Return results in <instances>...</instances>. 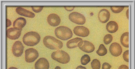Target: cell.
<instances>
[{
  "instance_id": "obj_1",
  "label": "cell",
  "mask_w": 135,
  "mask_h": 69,
  "mask_svg": "<svg viewBox=\"0 0 135 69\" xmlns=\"http://www.w3.org/2000/svg\"><path fill=\"white\" fill-rule=\"evenodd\" d=\"M40 37L37 33L34 31L28 32L24 35L23 41L26 45L29 46H35L40 42Z\"/></svg>"
},
{
  "instance_id": "obj_2",
  "label": "cell",
  "mask_w": 135,
  "mask_h": 69,
  "mask_svg": "<svg viewBox=\"0 0 135 69\" xmlns=\"http://www.w3.org/2000/svg\"><path fill=\"white\" fill-rule=\"evenodd\" d=\"M43 42L46 47L51 49H61L63 46L62 42L50 35L45 36L43 38Z\"/></svg>"
},
{
  "instance_id": "obj_3",
  "label": "cell",
  "mask_w": 135,
  "mask_h": 69,
  "mask_svg": "<svg viewBox=\"0 0 135 69\" xmlns=\"http://www.w3.org/2000/svg\"><path fill=\"white\" fill-rule=\"evenodd\" d=\"M54 32L55 36L58 38L63 40H67L71 38L73 36L71 30L64 26L57 27L55 29Z\"/></svg>"
},
{
  "instance_id": "obj_4",
  "label": "cell",
  "mask_w": 135,
  "mask_h": 69,
  "mask_svg": "<svg viewBox=\"0 0 135 69\" xmlns=\"http://www.w3.org/2000/svg\"><path fill=\"white\" fill-rule=\"evenodd\" d=\"M52 58L54 60L62 64L68 63L70 57L68 54L63 50H57L53 52L51 55Z\"/></svg>"
},
{
  "instance_id": "obj_5",
  "label": "cell",
  "mask_w": 135,
  "mask_h": 69,
  "mask_svg": "<svg viewBox=\"0 0 135 69\" xmlns=\"http://www.w3.org/2000/svg\"><path fill=\"white\" fill-rule=\"evenodd\" d=\"M68 17L71 21L78 24L83 25L85 23L86 19L84 16L77 12H71L69 15Z\"/></svg>"
},
{
  "instance_id": "obj_6",
  "label": "cell",
  "mask_w": 135,
  "mask_h": 69,
  "mask_svg": "<svg viewBox=\"0 0 135 69\" xmlns=\"http://www.w3.org/2000/svg\"><path fill=\"white\" fill-rule=\"evenodd\" d=\"M25 60L28 63L34 62L39 56L38 51L33 48L27 49L25 50Z\"/></svg>"
},
{
  "instance_id": "obj_7",
  "label": "cell",
  "mask_w": 135,
  "mask_h": 69,
  "mask_svg": "<svg viewBox=\"0 0 135 69\" xmlns=\"http://www.w3.org/2000/svg\"><path fill=\"white\" fill-rule=\"evenodd\" d=\"M78 46L82 51L87 53L93 52L95 48L92 43L86 40L81 41L78 43Z\"/></svg>"
},
{
  "instance_id": "obj_8",
  "label": "cell",
  "mask_w": 135,
  "mask_h": 69,
  "mask_svg": "<svg viewBox=\"0 0 135 69\" xmlns=\"http://www.w3.org/2000/svg\"><path fill=\"white\" fill-rule=\"evenodd\" d=\"M22 30V29L15 27L9 28L7 30V36L11 40L16 39L20 36Z\"/></svg>"
},
{
  "instance_id": "obj_9",
  "label": "cell",
  "mask_w": 135,
  "mask_h": 69,
  "mask_svg": "<svg viewBox=\"0 0 135 69\" xmlns=\"http://www.w3.org/2000/svg\"><path fill=\"white\" fill-rule=\"evenodd\" d=\"M24 47L22 42L20 41H17L14 44L12 48V52L15 57H19L22 55Z\"/></svg>"
},
{
  "instance_id": "obj_10",
  "label": "cell",
  "mask_w": 135,
  "mask_h": 69,
  "mask_svg": "<svg viewBox=\"0 0 135 69\" xmlns=\"http://www.w3.org/2000/svg\"><path fill=\"white\" fill-rule=\"evenodd\" d=\"M73 32L76 35L82 37H86L89 34L90 32L86 27L83 26H77L73 29Z\"/></svg>"
},
{
  "instance_id": "obj_11",
  "label": "cell",
  "mask_w": 135,
  "mask_h": 69,
  "mask_svg": "<svg viewBox=\"0 0 135 69\" xmlns=\"http://www.w3.org/2000/svg\"><path fill=\"white\" fill-rule=\"evenodd\" d=\"M109 50L111 54L114 57H118L120 55L122 51V47L118 43L114 42L110 45Z\"/></svg>"
},
{
  "instance_id": "obj_12",
  "label": "cell",
  "mask_w": 135,
  "mask_h": 69,
  "mask_svg": "<svg viewBox=\"0 0 135 69\" xmlns=\"http://www.w3.org/2000/svg\"><path fill=\"white\" fill-rule=\"evenodd\" d=\"M47 21L50 25L55 27L60 24L61 22V19L57 14L52 13L48 16L47 18Z\"/></svg>"
},
{
  "instance_id": "obj_13",
  "label": "cell",
  "mask_w": 135,
  "mask_h": 69,
  "mask_svg": "<svg viewBox=\"0 0 135 69\" xmlns=\"http://www.w3.org/2000/svg\"><path fill=\"white\" fill-rule=\"evenodd\" d=\"M110 16V13L107 10L103 9L99 12L98 15L99 20L101 23H106L109 20Z\"/></svg>"
},
{
  "instance_id": "obj_14",
  "label": "cell",
  "mask_w": 135,
  "mask_h": 69,
  "mask_svg": "<svg viewBox=\"0 0 135 69\" xmlns=\"http://www.w3.org/2000/svg\"><path fill=\"white\" fill-rule=\"evenodd\" d=\"M35 67V69H48L49 68V63L45 58H40L36 62Z\"/></svg>"
},
{
  "instance_id": "obj_15",
  "label": "cell",
  "mask_w": 135,
  "mask_h": 69,
  "mask_svg": "<svg viewBox=\"0 0 135 69\" xmlns=\"http://www.w3.org/2000/svg\"><path fill=\"white\" fill-rule=\"evenodd\" d=\"M16 11L18 14L25 17L33 18L35 16V14L33 12L20 7H17L16 9Z\"/></svg>"
},
{
  "instance_id": "obj_16",
  "label": "cell",
  "mask_w": 135,
  "mask_h": 69,
  "mask_svg": "<svg viewBox=\"0 0 135 69\" xmlns=\"http://www.w3.org/2000/svg\"><path fill=\"white\" fill-rule=\"evenodd\" d=\"M118 26L115 22L111 21L108 22L106 25V29L107 31L110 33H114L118 30Z\"/></svg>"
},
{
  "instance_id": "obj_17",
  "label": "cell",
  "mask_w": 135,
  "mask_h": 69,
  "mask_svg": "<svg viewBox=\"0 0 135 69\" xmlns=\"http://www.w3.org/2000/svg\"><path fill=\"white\" fill-rule=\"evenodd\" d=\"M82 40V38L79 37H76L68 40L67 42L66 46L69 49L74 48L78 47V43Z\"/></svg>"
},
{
  "instance_id": "obj_18",
  "label": "cell",
  "mask_w": 135,
  "mask_h": 69,
  "mask_svg": "<svg viewBox=\"0 0 135 69\" xmlns=\"http://www.w3.org/2000/svg\"><path fill=\"white\" fill-rule=\"evenodd\" d=\"M26 24V19L23 17L17 18L14 22L13 26L14 27L22 29Z\"/></svg>"
},
{
  "instance_id": "obj_19",
  "label": "cell",
  "mask_w": 135,
  "mask_h": 69,
  "mask_svg": "<svg viewBox=\"0 0 135 69\" xmlns=\"http://www.w3.org/2000/svg\"><path fill=\"white\" fill-rule=\"evenodd\" d=\"M129 34L128 32L124 33L122 35L120 38L121 44L124 47L127 48L129 47Z\"/></svg>"
},
{
  "instance_id": "obj_20",
  "label": "cell",
  "mask_w": 135,
  "mask_h": 69,
  "mask_svg": "<svg viewBox=\"0 0 135 69\" xmlns=\"http://www.w3.org/2000/svg\"><path fill=\"white\" fill-rule=\"evenodd\" d=\"M107 52V50L103 44L100 45L98 49L96 51V53L99 56H103L106 55Z\"/></svg>"
},
{
  "instance_id": "obj_21",
  "label": "cell",
  "mask_w": 135,
  "mask_h": 69,
  "mask_svg": "<svg viewBox=\"0 0 135 69\" xmlns=\"http://www.w3.org/2000/svg\"><path fill=\"white\" fill-rule=\"evenodd\" d=\"M91 61L89 56L87 54H85L81 57V64L85 65L87 64Z\"/></svg>"
},
{
  "instance_id": "obj_22",
  "label": "cell",
  "mask_w": 135,
  "mask_h": 69,
  "mask_svg": "<svg viewBox=\"0 0 135 69\" xmlns=\"http://www.w3.org/2000/svg\"><path fill=\"white\" fill-rule=\"evenodd\" d=\"M91 67L93 69H99L100 68V63L97 59H93L91 63Z\"/></svg>"
},
{
  "instance_id": "obj_23",
  "label": "cell",
  "mask_w": 135,
  "mask_h": 69,
  "mask_svg": "<svg viewBox=\"0 0 135 69\" xmlns=\"http://www.w3.org/2000/svg\"><path fill=\"white\" fill-rule=\"evenodd\" d=\"M124 7V6H111L110 8L113 12L117 13L122 12L123 10Z\"/></svg>"
},
{
  "instance_id": "obj_24",
  "label": "cell",
  "mask_w": 135,
  "mask_h": 69,
  "mask_svg": "<svg viewBox=\"0 0 135 69\" xmlns=\"http://www.w3.org/2000/svg\"><path fill=\"white\" fill-rule=\"evenodd\" d=\"M113 37L112 35L110 34H106L104 38V42L106 45H108L112 41Z\"/></svg>"
},
{
  "instance_id": "obj_25",
  "label": "cell",
  "mask_w": 135,
  "mask_h": 69,
  "mask_svg": "<svg viewBox=\"0 0 135 69\" xmlns=\"http://www.w3.org/2000/svg\"><path fill=\"white\" fill-rule=\"evenodd\" d=\"M43 6H32V8L33 11L35 12L39 13L42 10Z\"/></svg>"
},
{
  "instance_id": "obj_26",
  "label": "cell",
  "mask_w": 135,
  "mask_h": 69,
  "mask_svg": "<svg viewBox=\"0 0 135 69\" xmlns=\"http://www.w3.org/2000/svg\"><path fill=\"white\" fill-rule=\"evenodd\" d=\"M129 50L125 51L123 53V57L125 61L127 62H129Z\"/></svg>"
},
{
  "instance_id": "obj_27",
  "label": "cell",
  "mask_w": 135,
  "mask_h": 69,
  "mask_svg": "<svg viewBox=\"0 0 135 69\" xmlns=\"http://www.w3.org/2000/svg\"><path fill=\"white\" fill-rule=\"evenodd\" d=\"M111 66L107 62L104 63L102 65V69H110L111 68Z\"/></svg>"
},
{
  "instance_id": "obj_28",
  "label": "cell",
  "mask_w": 135,
  "mask_h": 69,
  "mask_svg": "<svg viewBox=\"0 0 135 69\" xmlns=\"http://www.w3.org/2000/svg\"><path fill=\"white\" fill-rule=\"evenodd\" d=\"M75 8L74 7H64L65 9L68 11H73Z\"/></svg>"
},
{
  "instance_id": "obj_29",
  "label": "cell",
  "mask_w": 135,
  "mask_h": 69,
  "mask_svg": "<svg viewBox=\"0 0 135 69\" xmlns=\"http://www.w3.org/2000/svg\"><path fill=\"white\" fill-rule=\"evenodd\" d=\"M118 69H129V68L126 65H122L119 67Z\"/></svg>"
}]
</instances>
